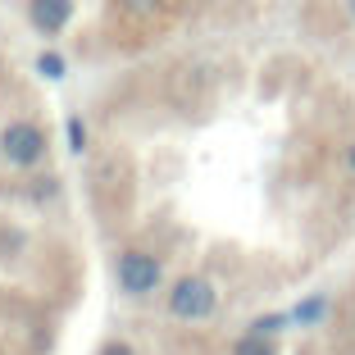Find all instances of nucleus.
<instances>
[{
    "label": "nucleus",
    "instance_id": "7ed1b4c3",
    "mask_svg": "<svg viewBox=\"0 0 355 355\" xmlns=\"http://www.w3.org/2000/svg\"><path fill=\"white\" fill-rule=\"evenodd\" d=\"M46 150H51V141L37 119H10L0 128V159L19 173H37L46 164Z\"/></svg>",
    "mask_w": 355,
    "mask_h": 355
},
{
    "label": "nucleus",
    "instance_id": "f03ea898",
    "mask_svg": "<svg viewBox=\"0 0 355 355\" xmlns=\"http://www.w3.org/2000/svg\"><path fill=\"white\" fill-rule=\"evenodd\" d=\"M114 282L128 301H146L164 287V260L146 246H123L114 255Z\"/></svg>",
    "mask_w": 355,
    "mask_h": 355
},
{
    "label": "nucleus",
    "instance_id": "9b49d317",
    "mask_svg": "<svg viewBox=\"0 0 355 355\" xmlns=\"http://www.w3.org/2000/svg\"><path fill=\"white\" fill-rule=\"evenodd\" d=\"M346 173L355 178V141H351V146H346Z\"/></svg>",
    "mask_w": 355,
    "mask_h": 355
},
{
    "label": "nucleus",
    "instance_id": "f257e3e1",
    "mask_svg": "<svg viewBox=\"0 0 355 355\" xmlns=\"http://www.w3.org/2000/svg\"><path fill=\"white\" fill-rule=\"evenodd\" d=\"M164 310L178 324H205V319L219 314V287H214V278H205V273H182V278L168 287Z\"/></svg>",
    "mask_w": 355,
    "mask_h": 355
},
{
    "label": "nucleus",
    "instance_id": "ddd939ff",
    "mask_svg": "<svg viewBox=\"0 0 355 355\" xmlns=\"http://www.w3.org/2000/svg\"><path fill=\"white\" fill-rule=\"evenodd\" d=\"M178 5H187V0H178Z\"/></svg>",
    "mask_w": 355,
    "mask_h": 355
},
{
    "label": "nucleus",
    "instance_id": "0eeeda50",
    "mask_svg": "<svg viewBox=\"0 0 355 355\" xmlns=\"http://www.w3.org/2000/svg\"><path fill=\"white\" fill-rule=\"evenodd\" d=\"M292 324V314H260V319H251V328L246 333H260V337H278L282 328Z\"/></svg>",
    "mask_w": 355,
    "mask_h": 355
},
{
    "label": "nucleus",
    "instance_id": "6e6552de",
    "mask_svg": "<svg viewBox=\"0 0 355 355\" xmlns=\"http://www.w3.org/2000/svg\"><path fill=\"white\" fill-rule=\"evenodd\" d=\"M101 355H137V346L128 342V337H110V342L101 346Z\"/></svg>",
    "mask_w": 355,
    "mask_h": 355
},
{
    "label": "nucleus",
    "instance_id": "423d86ee",
    "mask_svg": "<svg viewBox=\"0 0 355 355\" xmlns=\"http://www.w3.org/2000/svg\"><path fill=\"white\" fill-rule=\"evenodd\" d=\"M232 355H278V342L273 337H260V333H241L232 342Z\"/></svg>",
    "mask_w": 355,
    "mask_h": 355
},
{
    "label": "nucleus",
    "instance_id": "f8f14e48",
    "mask_svg": "<svg viewBox=\"0 0 355 355\" xmlns=\"http://www.w3.org/2000/svg\"><path fill=\"white\" fill-rule=\"evenodd\" d=\"M351 14H355V0H351Z\"/></svg>",
    "mask_w": 355,
    "mask_h": 355
},
{
    "label": "nucleus",
    "instance_id": "39448f33",
    "mask_svg": "<svg viewBox=\"0 0 355 355\" xmlns=\"http://www.w3.org/2000/svg\"><path fill=\"white\" fill-rule=\"evenodd\" d=\"M324 314H328V296L319 292V296H305V301H301V305H296V310H292V324L310 328V324H319Z\"/></svg>",
    "mask_w": 355,
    "mask_h": 355
},
{
    "label": "nucleus",
    "instance_id": "20e7f679",
    "mask_svg": "<svg viewBox=\"0 0 355 355\" xmlns=\"http://www.w3.org/2000/svg\"><path fill=\"white\" fill-rule=\"evenodd\" d=\"M73 14H78L73 0H28V23L42 32V37H60V32L73 23Z\"/></svg>",
    "mask_w": 355,
    "mask_h": 355
},
{
    "label": "nucleus",
    "instance_id": "9d476101",
    "mask_svg": "<svg viewBox=\"0 0 355 355\" xmlns=\"http://www.w3.org/2000/svg\"><path fill=\"white\" fill-rule=\"evenodd\" d=\"M78 123H83V119H73V128H69V137H73V150H83V146H87V132H83Z\"/></svg>",
    "mask_w": 355,
    "mask_h": 355
},
{
    "label": "nucleus",
    "instance_id": "1a4fd4ad",
    "mask_svg": "<svg viewBox=\"0 0 355 355\" xmlns=\"http://www.w3.org/2000/svg\"><path fill=\"white\" fill-rule=\"evenodd\" d=\"M37 69H42L46 78H60L64 73V60H60V55H42V60H37Z\"/></svg>",
    "mask_w": 355,
    "mask_h": 355
}]
</instances>
